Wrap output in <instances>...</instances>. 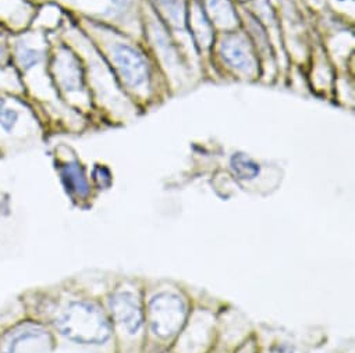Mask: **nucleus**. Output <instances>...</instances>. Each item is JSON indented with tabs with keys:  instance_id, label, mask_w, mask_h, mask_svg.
I'll list each match as a JSON object with an SVG mask.
<instances>
[{
	"instance_id": "1",
	"label": "nucleus",
	"mask_w": 355,
	"mask_h": 353,
	"mask_svg": "<svg viewBox=\"0 0 355 353\" xmlns=\"http://www.w3.org/2000/svg\"><path fill=\"white\" fill-rule=\"evenodd\" d=\"M56 326L65 337L85 345L104 343L112 332L102 309L87 300L71 302L58 317Z\"/></svg>"
},
{
	"instance_id": "2",
	"label": "nucleus",
	"mask_w": 355,
	"mask_h": 353,
	"mask_svg": "<svg viewBox=\"0 0 355 353\" xmlns=\"http://www.w3.org/2000/svg\"><path fill=\"white\" fill-rule=\"evenodd\" d=\"M152 332L162 339L173 338L184 326L187 308L184 300L172 292H162L152 297L148 312Z\"/></svg>"
},
{
	"instance_id": "3",
	"label": "nucleus",
	"mask_w": 355,
	"mask_h": 353,
	"mask_svg": "<svg viewBox=\"0 0 355 353\" xmlns=\"http://www.w3.org/2000/svg\"><path fill=\"white\" fill-rule=\"evenodd\" d=\"M112 55L116 67L127 86L137 89L148 82L149 66L145 58L135 47L126 43H117L112 50Z\"/></svg>"
},
{
	"instance_id": "4",
	"label": "nucleus",
	"mask_w": 355,
	"mask_h": 353,
	"mask_svg": "<svg viewBox=\"0 0 355 353\" xmlns=\"http://www.w3.org/2000/svg\"><path fill=\"white\" fill-rule=\"evenodd\" d=\"M220 55L233 70L249 77L255 74L257 58L242 36L230 35L225 38L220 43Z\"/></svg>"
},
{
	"instance_id": "5",
	"label": "nucleus",
	"mask_w": 355,
	"mask_h": 353,
	"mask_svg": "<svg viewBox=\"0 0 355 353\" xmlns=\"http://www.w3.org/2000/svg\"><path fill=\"white\" fill-rule=\"evenodd\" d=\"M111 309L113 319L128 334L134 335L142 327L144 316L138 297L131 292H117L111 297Z\"/></svg>"
},
{
	"instance_id": "6",
	"label": "nucleus",
	"mask_w": 355,
	"mask_h": 353,
	"mask_svg": "<svg viewBox=\"0 0 355 353\" xmlns=\"http://www.w3.org/2000/svg\"><path fill=\"white\" fill-rule=\"evenodd\" d=\"M62 180L67 191L80 197H85L89 193V185L84 170L78 162H71L63 166L62 169Z\"/></svg>"
},
{
	"instance_id": "7",
	"label": "nucleus",
	"mask_w": 355,
	"mask_h": 353,
	"mask_svg": "<svg viewBox=\"0 0 355 353\" xmlns=\"http://www.w3.org/2000/svg\"><path fill=\"white\" fill-rule=\"evenodd\" d=\"M208 13L211 20L222 28H233L237 24L236 12L229 0H208Z\"/></svg>"
},
{
	"instance_id": "8",
	"label": "nucleus",
	"mask_w": 355,
	"mask_h": 353,
	"mask_svg": "<svg viewBox=\"0 0 355 353\" xmlns=\"http://www.w3.org/2000/svg\"><path fill=\"white\" fill-rule=\"evenodd\" d=\"M230 167L240 180H247V181L257 178L261 171L260 165L244 154L233 155L230 160Z\"/></svg>"
},
{
	"instance_id": "9",
	"label": "nucleus",
	"mask_w": 355,
	"mask_h": 353,
	"mask_svg": "<svg viewBox=\"0 0 355 353\" xmlns=\"http://www.w3.org/2000/svg\"><path fill=\"white\" fill-rule=\"evenodd\" d=\"M163 13L176 27H181L185 23V6L183 0H158Z\"/></svg>"
},
{
	"instance_id": "10",
	"label": "nucleus",
	"mask_w": 355,
	"mask_h": 353,
	"mask_svg": "<svg viewBox=\"0 0 355 353\" xmlns=\"http://www.w3.org/2000/svg\"><path fill=\"white\" fill-rule=\"evenodd\" d=\"M17 58L20 66L24 70H30L42 60V52L36 49L27 47L25 45H20L17 49Z\"/></svg>"
},
{
	"instance_id": "11",
	"label": "nucleus",
	"mask_w": 355,
	"mask_h": 353,
	"mask_svg": "<svg viewBox=\"0 0 355 353\" xmlns=\"http://www.w3.org/2000/svg\"><path fill=\"white\" fill-rule=\"evenodd\" d=\"M19 121V113L13 109H0V125L6 131H12Z\"/></svg>"
},
{
	"instance_id": "12",
	"label": "nucleus",
	"mask_w": 355,
	"mask_h": 353,
	"mask_svg": "<svg viewBox=\"0 0 355 353\" xmlns=\"http://www.w3.org/2000/svg\"><path fill=\"white\" fill-rule=\"evenodd\" d=\"M131 0H112V3L117 8H127L130 5Z\"/></svg>"
},
{
	"instance_id": "13",
	"label": "nucleus",
	"mask_w": 355,
	"mask_h": 353,
	"mask_svg": "<svg viewBox=\"0 0 355 353\" xmlns=\"http://www.w3.org/2000/svg\"><path fill=\"white\" fill-rule=\"evenodd\" d=\"M3 53H5V50H3V47L0 46V63H2V59H3Z\"/></svg>"
},
{
	"instance_id": "14",
	"label": "nucleus",
	"mask_w": 355,
	"mask_h": 353,
	"mask_svg": "<svg viewBox=\"0 0 355 353\" xmlns=\"http://www.w3.org/2000/svg\"><path fill=\"white\" fill-rule=\"evenodd\" d=\"M3 108H5V100L0 99V109H3Z\"/></svg>"
}]
</instances>
